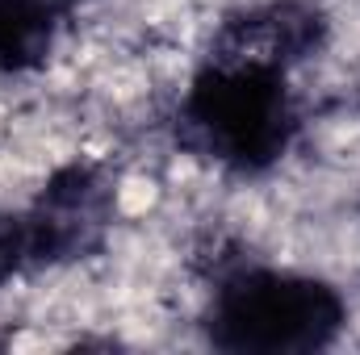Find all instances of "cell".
I'll list each match as a JSON object with an SVG mask.
<instances>
[{
    "label": "cell",
    "mask_w": 360,
    "mask_h": 355,
    "mask_svg": "<svg viewBox=\"0 0 360 355\" xmlns=\"http://www.w3.org/2000/svg\"><path fill=\"white\" fill-rule=\"evenodd\" d=\"M180 117L214 163L235 172H264L289 151L297 130L289 67L214 51L210 63L188 80Z\"/></svg>",
    "instance_id": "cell-1"
},
{
    "label": "cell",
    "mask_w": 360,
    "mask_h": 355,
    "mask_svg": "<svg viewBox=\"0 0 360 355\" xmlns=\"http://www.w3.org/2000/svg\"><path fill=\"white\" fill-rule=\"evenodd\" d=\"M76 0H0V76H25L55 51Z\"/></svg>",
    "instance_id": "cell-3"
},
{
    "label": "cell",
    "mask_w": 360,
    "mask_h": 355,
    "mask_svg": "<svg viewBox=\"0 0 360 355\" xmlns=\"http://www.w3.org/2000/svg\"><path fill=\"white\" fill-rule=\"evenodd\" d=\"M348 322L344 297L302 272L235 267L210 301V343L222 351H314Z\"/></svg>",
    "instance_id": "cell-2"
}]
</instances>
